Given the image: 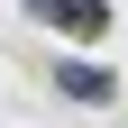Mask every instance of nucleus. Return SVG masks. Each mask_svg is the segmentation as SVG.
Returning a JSON list of instances; mask_svg holds the SVG:
<instances>
[{
  "instance_id": "obj_2",
  "label": "nucleus",
  "mask_w": 128,
  "mask_h": 128,
  "mask_svg": "<svg viewBox=\"0 0 128 128\" xmlns=\"http://www.w3.org/2000/svg\"><path fill=\"white\" fill-rule=\"evenodd\" d=\"M46 82H55L64 101H82V110H110V101H119V73H110V64H92V55H64V64H46Z\"/></svg>"
},
{
  "instance_id": "obj_1",
  "label": "nucleus",
  "mask_w": 128,
  "mask_h": 128,
  "mask_svg": "<svg viewBox=\"0 0 128 128\" xmlns=\"http://www.w3.org/2000/svg\"><path fill=\"white\" fill-rule=\"evenodd\" d=\"M28 18L37 28H55V37H73V46H92V37H110V0H28Z\"/></svg>"
}]
</instances>
